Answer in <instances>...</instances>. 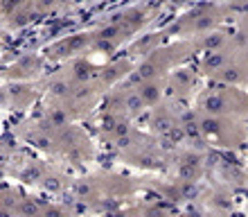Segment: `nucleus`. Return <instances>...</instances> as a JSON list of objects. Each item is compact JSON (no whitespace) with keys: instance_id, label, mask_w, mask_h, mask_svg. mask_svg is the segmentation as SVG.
I'll use <instances>...</instances> for the list:
<instances>
[{"instance_id":"f257e3e1","label":"nucleus","mask_w":248,"mask_h":217,"mask_svg":"<svg viewBox=\"0 0 248 217\" xmlns=\"http://www.w3.org/2000/svg\"><path fill=\"white\" fill-rule=\"evenodd\" d=\"M196 50H199L196 41H178V43H171V46L156 48L136 68V75L131 79V84H140V82H147V79L165 77L167 72H171L174 68L181 66L187 57H192Z\"/></svg>"},{"instance_id":"f03ea898","label":"nucleus","mask_w":248,"mask_h":217,"mask_svg":"<svg viewBox=\"0 0 248 217\" xmlns=\"http://www.w3.org/2000/svg\"><path fill=\"white\" fill-rule=\"evenodd\" d=\"M248 111V98L242 91H235L232 86L223 84L221 88H208L199 95L196 102V113L201 116H217V118H226V116H235V113Z\"/></svg>"},{"instance_id":"7ed1b4c3","label":"nucleus","mask_w":248,"mask_h":217,"mask_svg":"<svg viewBox=\"0 0 248 217\" xmlns=\"http://www.w3.org/2000/svg\"><path fill=\"white\" fill-rule=\"evenodd\" d=\"M147 106L140 100L136 88H115L108 95V102H106V111L113 113V116H122V118H138L140 113L144 111Z\"/></svg>"},{"instance_id":"20e7f679","label":"nucleus","mask_w":248,"mask_h":217,"mask_svg":"<svg viewBox=\"0 0 248 217\" xmlns=\"http://www.w3.org/2000/svg\"><path fill=\"white\" fill-rule=\"evenodd\" d=\"M219 14L221 12L215 7H201V9H194L192 14H187L185 18H181L171 30L178 34H205L219 23Z\"/></svg>"},{"instance_id":"39448f33","label":"nucleus","mask_w":248,"mask_h":217,"mask_svg":"<svg viewBox=\"0 0 248 217\" xmlns=\"http://www.w3.org/2000/svg\"><path fill=\"white\" fill-rule=\"evenodd\" d=\"M199 82V72L194 68H176L174 72L165 75V100H181L185 98Z\"/></svg>"},{"instance_id":"423d86ee","label":"nucleus","mask_w":248,"mask_h":217,"mask_svg":"<svg viewBox=\"0 0 248 217\" xmlns=\"http://www.w3.org/2000/svg\"><path fill=\"white\" fill-rule=\"evenodd\" d=\"M88 48H93V34H72V36H65L52 43L46 50V54L47 59H68L75 54H81Z\"/></svg>"},{"instance_id":"0eeeda50","label":"nucleus","mask_w":248,"mask_h":217,"mask_svg":"<svg viewBox=\"0 0 248 217\" xmlns=\"http://www.w3.org/2000/svg\"><path fill=\"white\" fill-rule=\"evenodd\" d=\"M140 95V100L144 102L147 109H154V106L163 104L165 102V77L158 79H147V82H140V84L133 86Z\"/></svg>"},{"instance_id":"6e6552de","label":"nucleus","mask_w":248,"mask_h":217,"mask_svg":"<svg viewBox=\"0 0 248 217\" xmlns=\"http://www.w3.org/2000/svg\"><path fill=\"white\" fill-rule=\"evenodd\" d=\"M149 127H151V132L158 134V136H170V134L178 127V118L171 113V109L158 104V106H154Z\"/></svg>"},{"instance_id":"1a4fd4ad","label":"nucleus","mask_w":248,"mask_h":217,"mask_svg":"<svg viewBox=\"0 0 248 217\" xmlns=\"http://www.w3.org/2000/svg\"><path fill=\"white\" fill-rule=\"evenodd\" d=\"M203 172V161L199 154L194 151H185L178 158V179L181 181H187V184H194L196 179L201 177Z\"/></svg>"},{"instance_id":"9d476101","label":"nucleus","mask_w":248,"mask_h":217,"mask_svg":"<svg viewBox=\"0 0 248 217\" xmlns=\"http://www.w3.org/2000/svg\"><path fill=\"white\" fill-rule=\"evenodd\" d=\"M232 59V54H230L228 48H223V50H215V52H205V57H203L201 66H199V70H201V75H208V77H215L217 72L221 70L228 61Z\"/></svg>"},{"instance_id":"9b49d317","label":"nucleus","mask_w":248,"mask_h":217,"mask_svg":"<svg viewBox=\"0 0 248 217\" xmlns=\"http://www.w3.org/2000/svg\"><path fill=\"white\" fill-rule=\"evenodd\" d=\"M43 206L46 204H39V199H34V197H20L12 217H41Z\"/></svg>"},{"instance_id":"f8f14e48","label":"nucleus","mask_w":248,"mask_h":217,"mask_svg":"<svg viewBox=\"0 0 248 217\" xmlns=\"http://www.w3.org/2000/svg\"><path fill=\"white\" fill-rule=\"evenodd\" d=\"M20 197H23V195H18V192L12 190V188H2V190H0V215L12 217L20 201Z\"/></svg>"},{"instance_id":"ddd939ff","label":"nucleus","mask_w":248,"mask_h":217,"mask_svg":"<svg viewBox=\"0 0 248 217\" xmlns=\"http://www.w3.org/2000/svg\"><path fill=\"white\" fill-rule=\"evenodd\" d=\"M27 5H30V0H0V14H5V16L12 18L14 14H18Z\"/></svg>"},{"instance_id":"4468645a","label":"nucleus","mask_w":248,"mask_h":217,"mask_svg":"<svg viewBox=\"0 0 248 217\" xmlns=\"http://www.w3.org/2000/svg\"><path fill=\"white\" fill-rule=\"evenodd\" d=\"M41 217H72V213L65 211L63 206L46 204V206H43V211H41Z\"/></svg>"},{"instance_id":"2eb2a0df","label":"nucleus","mask_w":248,"mask_h":217,"mask_svg":"<svg viewBox=\"0 0 248 217\" xmlns=\"http://www.w3.org/2000/svg\"><path fill=\"white\" fill-rule=\"evenodd\" d=\"M242 30H244V36H248V18H244V23H242Z\"/></svg>"}]
</instances>
